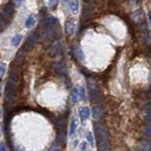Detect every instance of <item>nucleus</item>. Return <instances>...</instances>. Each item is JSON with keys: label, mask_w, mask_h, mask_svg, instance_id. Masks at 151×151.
I'll return each mask as SVG.
<instances>
[{"label": "nucleus", "mask_w": 151, "mask_h": 151, "mask_svg": "<svg viewBox=\"0 0 151 151\" xmlns=\"http://www.w3.org/2000/svg\"><path fill=\"white\" fill-rule=\"evenodd\" d=\"M94 130L96 136L98 150H110L111 149V138L110 133L103 125L99 122L94 124Z\"/></svg>", "instance_id": "obj_1"}, {"label": "nucleus", "mask_w": 151, "mask_h": 151, "mask_svg": "<svg viewBox=\"0 0 151 151\" xmlns=\"http://www.w3.org/2000/svg\"><path fill=\"white\" fill-rule=\"evenodd\" d=\"M41 26L44 36L48 39H54L60 34V21L56 17L53 16L46 17L42 21Z\"/></svg>", "instance_id": "obj_2"}, {"label": "nucleus", "mask_w": 151, "mask_h": 151, "mask_svg": "<svg viewBox=\"0 0 151 151\" xmlns=\"http://www.w3.org/2000/svg\"><path fill=\"white\" fill-rule=\"evenodd\" d=\"M17 92H18L17 87H16L15 83L8 80L7 84H6V87H5V96H6L7 101L13 102L16 95H17Z\"/></svg>", "instance_id": "obj_3"}, {"label": "nucleus", "mask_w": 151, "mask_h": 151, "mask_svg": "<svg viewBox=\"0 0 151 151\" xmlns=\"http://www.w3.org/2000/svg\"><path fill=\"white\" fill-rule=\"evenodd\" d=\"M89 90H90V97L93 102L95 103H99L101 101V94L100 91L97 87V85L95 84L94 80H90L89 81Z\"/></svg>", "instance_id": "obj_4"}, {"label": "nucleus", "mask_w": 151, "mask_h": 151, "mask_svg": "<svg viewBox=\"0 0 151 151\" xmlns=\"http://www.w3.org/2000/svg\"><path fill=\"white\" fill-rule=\"evenodd\" d=\"M13 14H14L13 6L11 4H8L2 9L1 12H0V19H1L4 23H7V22H9V19L13 16Z\"/></svg>", "instance_id": "obj_5"}, {"label": "nucleus", "mask_w": 151, "mask_h": 151, "mask_svg": "<svg viewBox=\"0 0 151 151\" xmlns=\"http://www.w3.org/2000/svg\"><path fill=\"white\" fill-rule=\"evenodd\" d=\"M62 44L60 41H56L52 46H50L49 50H48V54L50 57H56L62 53Z\"/></svg>", "instance_id": "obj_6"}, {"label": "nucleus", "mask_w": 151, "mask_h": 151, "mask_svg": "<svg viewBox=\"0 0 151 151\" xmlns=\"http://www.w3.org/2000/svg\"><path fill=\"white\" fill-rule=\"evenodd\" d=\"M40 39V33L39 31H34L32 33L28 40L27 41V44H26V49L27 50H30L34 47V46L38 43V41Z\"/></svg>", "instance_id": "obj_7"}, {"label": "nucleus", "mask_w": 151, "mask_h": 151, "mask_svg": "<svg viewBox=\"0 0 151 151\" xmlns=\"http://www.w3.org/2000/svg\"><path fill=\"white\" fill-rule=\"evenodd\" d=\"M54 70H55L58 75H60L62 77H65L67 75L66 66L64 65L62 62H58L54 63Z\"/></svg>", "instance_id": "obj_8"}, {"label": "nucleus", "mask_w": 151, "mask_h": 151, "mask_svg": "<svg viewBox=\"0 0 151 151\" xmlns=\"http://www.w3.org/2000/svg\"><path fill=\"white\" fill-rule=\"evenodd\" d=\"M143 116H144V120L146 121V122L151 121V99H149V100L146 103V105H144Z\"/></svg>", "instance_id": "obj_9"}, {"label": "nucleus", "mask_w": 151, "mask_h": 151, "mask_svg": "<svg viewBox=\"0 0 151 151\" xmlns=\"http://www.w3.org/2000/svg\"><path fill=\"white\" fill-rule=\"evenodd\" d=\"M20 72L18 71L17 69H15L14 67L12 68V66H11V70H9V81H11V82H13V83H18L19 82V79H20Z\"/></svg>", "instance_id": "obj_10"}, {"label": "nucleus", "mask_w": 151, "mask_h": 151, "mask_svg": "<svg viewBox=\"0 0 151 151\" xmlns=\"http://www.w3.org/2000/svg\"><path fill=\"white\" fill-rule=\"evenodd\" d=\"M79 117L81 121H86L90 117V110L88 107H81L79 110Z\"/></svg>", "instance_id": "obj_11"}, {"label": "nucleus", "mask_w": 151, "mask_h": 151, "mask_svg": "<svg viewBox=\"0 0 151 151\" xmlns=\"http://www.w3.org/2000/svg\"><path fill=\"white\" fill-rule=\"evenodd\" d=\"M75 23L72 20L67 21L65 23V31L68 34H73L75 32Z\"/></svg>", "instance_id": "obj_12"}, {"label": "nucleus", "mask_w": 151, "mask_h": 151, "mask_svg": "<svg viewBox=\"0 0 151 151\" xmlns=\"http://www.w3.org/2000/svg\"><path fill=\"white\" fill-rule=\"evenodd\" d=\"M35 22H36V18H35V15L31 14L28 17L27 21H26V24H25V27L27 28H32L33 26L35 25Z\"/></svg>", "instance_id": "obj_13"}, {"label": "nucleus", "mask_w": 151, "mask_h": 151, "mask_svg": "<svg viewBox=\"0 0 151 151\" xmlns=\"http://www.w3.org/2000/svg\"><path fill=\"white\" fill-rule=\"evenodd\" d=\"M102 114H103V111L100 109V107H98V106H95V107L93 108V115H94V118L95 119H99Z\"/></svg>", "instance_id": "obj_14"}, {"label": "nucleus", "mask_w": 151, "mask_h": 151, "mask_svg": "<svg viewBox=\"0 0 151 151\" xmlns=\"http://www.w3.org/2000/svg\"><path fill=\"white\" fill-rule=\"evenodd\" d=\"M69 4L70 7H71L72 12L76 14L79 11V0H70Z\"/></svg>", "instance_id": "obj_15"}, {"label": "nucleus", "mask_w": 151, "mask_h": 151, "mask_svg": "<svg viewBox=\"0 0 151 151\" xmlns=\"http://www.w3.org/2000/svg\"><path fill=\"white\" fill-rule=\"evenodd\" d=\"M79 98V91L78 88H75L73 90L72 92V95H71V99H72V102L74 104H76L77 102H78Z\"/></svg>", "instance_id": "obj_16"}, {"label": "nucleus", "mask_w": 151, "mask_h": 151, "mask_svg": "<svg viewBox=\"0 0 151 151\" xmlns=\"http://www.w3.org/2000/svg\"><path fill=\"white\" fill-rule=\"evenodd\" d=\"M77 127H78V123H77V120L74 119L71 123V126H70V131H69V135L70 137H73L74 134L76 133L77 130Z\"/></svg>", "instance_id": "obj_17"}, {"label": "nucleus", "mask_w": 151, "mask_h": 151, "mask_svg": "<svg viewBox=\"0 0 151 151\" xmlns=\"http://www.w3.org/2000/svg\"><path fill=\"white\" fill-rule=\"evenodd\" d=\"M22 38H23V37H22V35H20V34L15 35V36L11 39V44L13 46H19V44H20L21 41H22Z\"/></svg>", "instance_id": "obj_18"}, {"label": "nucleus", "mask_w": 151, "mask_h": 151, "mask_svg": "<svg viewBox=\"0 0 151 151\" xmlns=\"http://www.w3.org/2000/svg\"><path fill=\"white\" fill-rule=\"evenodd\" d=\"M144 132H146V135L151 138V121L150 122H146V125L144 127Z\"/></svg>", "instance_id": "obj_19"}, {"label": "nucleus", "mask_w": 151, "mask_h": 151, "mask_svg": "<svg viewBox=\"0 0 151 151\" xmlns=\"http://www.w3.org/2000/svg\"><path fill=\"white\" fill-rule=\"evenodd\" d=\"M5 71H6V64L1 62L0 63V78H2L4 76Z\"/></svg>", "instance_id": "obj_20"}, {"label": "nucleus", "mask_w": 151, "mask_h": 151, "mask_svg": "<svg viewBox=\"0 0 151 151\" xmlns=\"http://www.w3.org/2000/svg\"><path fill=\"white\" fill-rule=\"evenodd\" d=\"M58 3H59V0H49V4H48V6H49L50 9H53L58 5Z\"/></svg>", "instance_id": "obj_21"}, {"label": "nucleus", "mask_w": 151, "mask_h": 151, "mask_svg": "<svg viewBox=\"0 0 151 151\" xmlns=\"http://www.w3.org/2000/svg\"><path fill=\"white\" fill-rule=\"evenodd\" d=\"M87 140H88V142L90 143L91 146H94V138H93V135H92L91 132H89L87 134Z\"/></svg>", "instance_id": "obj_22"}, {"label": "nucleus", "mask_w": 151, "mask_h": 151, "mask_svg": "<svg viewBox=\"0 0 151 151\" xmlns=\"http://www.w3.org/2000/svg\"><path fill=\"white\" fill-rule=\"evenodd\" d=\"M79 97L81 98V100H85V98H86L85 91H84V89H83V88H81V90L79 91Z\"/></svg>", "instance_id": "obj_23"}, {"label": "nucleus", "mask_w": 151, "mask_h": 151, "mask_svg": "<svg viewBox=\"0 0 151 151\" xmlns=\"http://www.w3.org/2000/svg\"><path fill=\"white\" fill-rule=\"evenodd\" d=\"M25 0H14V4L16 5V7H21L24 4Z\"/></svg>", "instance_id": "obj_24"}, {"label": "nucleus", "mask_w": 151, "mask_h": 151, "mask_svg": "<svg viewBox=\"0 0 151 151\" xmlns=\"http://www.w3.org/2000/svg\"><path fill=\"white\" fill-rule=\"evenodd\" d=\"M146 96L147 98H149L151 99V84H150V87L148 88V90L146 92Z\"/></svg>", "instance_id": "obj_25"}, {"label": "nucleus", "mask_w": 151, "mask_h": 151, "mask_svg": "<svg viewBox=\"0 0 151 151\" xmlns=\"http://www.w3.org/2000/svg\"><path fill=\"white\" fill-rule=\"evenodd\" d=\"M82 146H80V149H82V150H85L86 149V143H82Z\"/></svg>", "instance_id": "obj_26"}, {"label": "nucleus", "mask_w": 151, "mask_h": 151, "mask_svg": "<svg viewBox=\"0 0 151 151\" xmlns=\"http://www.w3.org/2000/svg\"><path fill=\"white\" fill-rule=\"evenodd\" d=\"M69 2H70V0H63L64 4H69Z\"/></svg>", "instance_id": "obj_27"}, {"label": "nucleus", "mask_w": 151, "mask_h": 151, "mask_svg": "<svg viewBox=\"0 0 151 151\" xmlns=\"http://www.w3.org/2000/svg\"><path fill=\"white\" fill-rule=\"evenodd\" d=\"M1 114H2V111H1V109H0V118H1Z\"/></svg>", "instance_id": "obj_28"}, {"label": "nucleus", "mask_w": 151, "mask_h": 151, "mask_svg": "<svg viewBox=\"0 0 151 151\" xmlns=\"http://www.w3.org/2000/svg\"><path fill=\"white\" fill-rule=\"evenodd\" d=\"M149 18H150V21H151V11L149 12Z\"/></svg>", "instance_id": "obj_29"}]
</instances>
